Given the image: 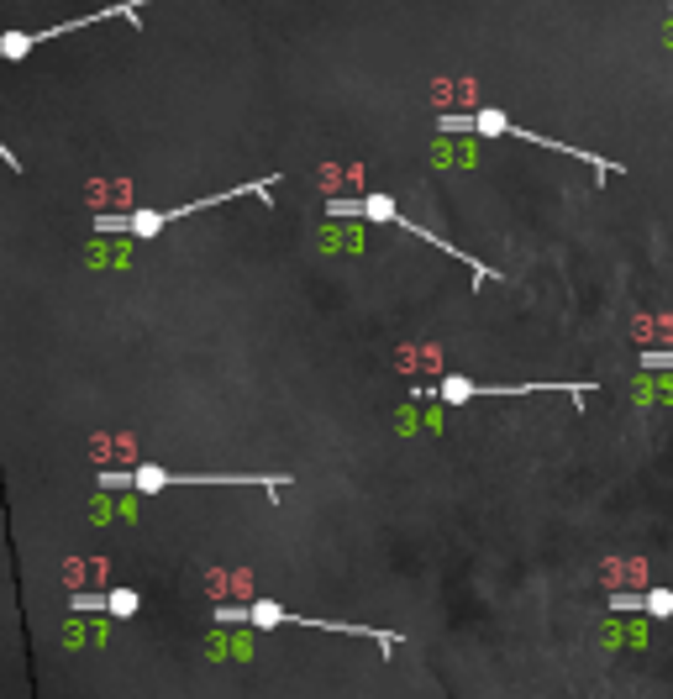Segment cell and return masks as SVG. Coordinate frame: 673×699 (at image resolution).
<instances>
[{"instance_id":"obj_1","label":"cell","mask_w":673,"mask_h":699,"mask_svg":"<svg viewBox=\"0 0 673 699\" xmlns=\"http://www.w3.org/2000/svg\"><path fill=\"white\" fill-rule=\"evenodd\" d=\"M437 127L442 132H463V137H489V142H532V148H553V153H563V158H579V163H589L595 169V179H610V174H621V163H610V158H600V153H589V148H574V142H547L542 132H526V127H516L505 111H495V106H484V111H447V116H437Z\"/></svg>"},{"instance_id":"obj_2","label":"cell","mask_w":673,"mask_h":699,"mask_svg":"<svg viewBox=\"0 0 673 699\" xmlns=\"http://www.w3.org/2000/svg\"><path fill=\"white\" fill-rule=\"evenodd\" d=\"M326 216H337V221H348V216H369V221H384V226H400V232H411V237H421V242H432L437 253H447L453 263H463V269H474V284H489V279H500V269H484V263L474 258V253H463L458 242H447V237H437L432 226H421V221H411L400 211V205L390 200V195H358V200H326Z\"/></svg>"},{"instance_id":"obj_3","label":"cell","mask_w":673,"mask_h":699,"mask_svg":"<svg viewBox=\"0 0 673 699\" xmlns=\"http://www.w3.org/2000/svg\"><path fill=\"white\" fill-rule=\"evenodd\" d=\"M216 621H248V626H311V631H337V636H363V642H379L384 657H390L405 636L400 631H379V626H353V621H316V615H295V610H284L274 600H258L248 610H237V605H221L216 610Z\"/></svg>"},{"instance_id":"obj_4","label":"cell","mask_w":673,"mask_h":699,"mask_svg":"<svg viewBox=\"0 0 673 699\" xmlns=\"http://www.w3.org/2000/svg\"><path fill=\"white\" fill-rule=\"evenodd\" d=\"M574 395V405H584L589 395V384H479V379H468V374H442L437 384H426L416 389V400H447V405H463V400H479V395Z\"/></svg>"},{"instance_id":"obj_5","label":"cell","mask_w":673,"mask_h":699,"mask_svg":"<svg viewBox=\"0 0 673 699\" xmlns=\"http://www.w3.org/2000/svg\"><path fill=\"white\" fill-rule=\"evenodd\" d=\"M642 610L658 615V621H673V589H647L642 594Z\"/></svg>"},{"instance_id":"obj_6","label":"cell","mask_w":673,"mask_h":699,"mask_svg":"<svg viewBox=\"0 0 673 699\" xmlns=\"http://www.w3.org/2000/svg\"><path fill=\"white\" fill-rule=\"evenodd\" d=\"M132 484H137V489H148V495H158V489H169V474L148 463V468H137V474H132Z\"/></svg>"},{"instance_id":"obj_7","label":"cell","mask_w":673,"mask_h":699,"mask_svg":"<svg viewBox=\"0 0 673 699\" xmlns=\"http://www.w3.org/2000/svg\"><path fill=\"white\" fill-rule=\"evenodd\" d=\"M106 610L127 621V615H137V594H132V589H111V594H106Z\"/></svg>"},{"instance_id":"obj_8","label":"cell","mask_w":673,"mask_h":699,"mask_svg":"<svg viewBox=\"0 0 673 699\" xmlns=\"http://www.w3.org/2000/svg\"><path fill=\"white\" fill-rule=\"evenodd\" d=\"M610 610H621V615L631 610V615H637V610H642V594H637V589H631V594H626V589H616V594H610Z\"/></svg>"},{"instance_id":"obj_9","label":"cell","mask_w":673,"mask_h":699,"mask_svg":"<svg viewBox=\"0 0 673 699\" xmlns=\"http://www.w3.org/2000/svg\"><path fill=\"white\" fill-rule=\"evenodd\" d=\"M74 605H79V610H106V594H79Z\"/></svg>"},{"instance_id":"obj_10","label":"cell","mask_w":673,"mask_h":699,"mask_svg":"<svg viewBox=\"0 0 673 699\" xmlns=\"http://www.w3.org/2000/svg\"><path fill=\"white\" fill-rule=\"evenodd\" d=\"M668 368H673V353H668Z\"/></svg>"}]
</instances>
